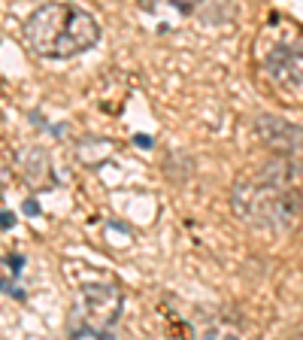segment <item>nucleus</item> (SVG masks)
I'll use <instances>...</instances> for the list:
<instances>
[{
  "instance_id": "8",
  "label": "nucleus",
  "mask_w": 303,
  "mask_h": 340,
  "mask_svg": "<svg viewBox=\"0 0 303 340\" xmlns=\"http://www.w3.org/2000/svg\"><path fill=\"white\" fill-rule=\"evenodd\" d=\"M25 210H28V213H39V206H36L34 201H25Z\"/></svg>"
},
{
  "instance_id": "7",
  "label": "nucleus",
  "mask_w": 303,
  "mask_h": 340,
  "mask_svg": "<svg viewBox=\"0 0 303 340\" xmlns=\"http://www.w3.org/2000/svg\"><path fill=\"white\" fill-rule=\"evenodd\" d=\"M12 222H15V216H12V213H0V228H9Z\"/></svg>"
},
{
  "instance_id": "1",
  "label": "nucleus",
  "mask_w": 303,
  "mask_h": 340,
  "mask_svg": "<svg viewBox=\"0 0 303 340\" xmlns=\"http://www.w3.org/2000/svg\"><path fill=\"white\" fill-rule=\"evenodd\" d=\"M25 40L36 55L64 61V58H76V55L94 49L100 40V25L94 22L91 12H85L73 3H64V0H52V3L36 6L28 15Z\"/></svg>"
},
{
  "instance_id": "3",
  "label": "nucleus",
  "mask_w": 303,
  "mask_h": 340,
  "mask_svg": "<svg viewBox=\"0 0 303 340\" xmlns=\"http://www.w3.org/2000/svg\"><path fill=\"white\" fill-rule=\"evenodd\" d=\"M258 67L273 88L303 98V40H273L258 46Z\"/></svg>"
},
{
  "instance_id": "5",
  "label": "nucleus",
  "mask_w": 303,
  "mask_h": 340,
  "mask_svg": "<svg viewBox=\"0 0 303 340\" xmlns=\"http://www.w3.org/2000/svg\"><path fill=\"white\" fill-rule=\"evenodd\" d=\"M255 134L258 140L276 155H300L303 158V128L294 122H285L279 116H258L255 119Z\"/></svg>"
},
{
  "instance_id": "4",
  "label": "nucleus",
  "mask_w": 303,
  "mask_h": 340,
  "mask_svg": "<svg viewBox=\"0 0 303 340\" xmlns=\"http://www.w3.org/2000/svg\"><path fill=\"white\" fill-rule=\"evenodd\" d=\"M79 298L85 304V322L91 328L106 331L118 319V310H122V292H118V286H112V282H85L79 289Z\"/></svg>"
},
{
  "instance_id": "6",
  "label": "nucleus",
  "mask_w": 303,
  "mask_h": 340,
  "mask_svg": "<svg viewBox=\"0 0 303 340\" xmlns=\"http://www.w3.org/2000/svg\"><path fill=\"white\" fill-rule=\"evenodd\" d=\"M258 173L264 179H270L303 213V158L300 155H273L267 164L258 167Z\"/></svg>"
},
{
  "instance_id": "2",
  "label": "nucleus",
  "mask_w": 303,
  "mask_h": 340,
  "mask_svg": "<svg viewBox=\"0 0 303 340\" xmlns=\"http://www.w3.org/2000/svg\"><path fill=\"white\" fill-rule=\"evenodd\" d=\"M231 206L239 216V222H246L249 228L273 234V237H285L300 225V210L291 204L270 179L261 173H246L236 176L234 188H231Z\"/></svg>"
}]
</instances>
